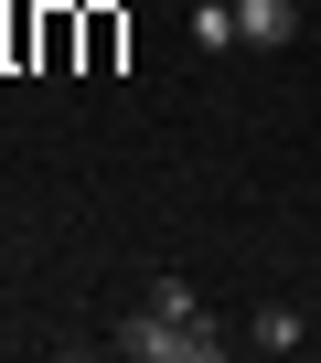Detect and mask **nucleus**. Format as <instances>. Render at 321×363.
Here are the masks:
<instances>
[{"label":"nucleus","instance_id":"3","mask_svg":"<svg viewBox=\"0 0 321 363\" xmlns=\"http://www.w3.org/2000/svg\"><path fill=\"white\" fill-rule=\"evenodd\" d=\"M139 310H160V320H193V310H204V299H193V278H172V267H160V278H150V289H139Z\"/></svg>","mask_w":321,"mask_h":363},{"label":"nucleus","instance_id":"4","mask_svg":"<svg viewBox=\"0 0 321 363\" xmlns=\"http://www.w3.org/2000/svg\"><path fill=\"white\" fill-rule=\"evenodd\" d=\"M193 43L204 54H236V0H193Z\"/></svg>","mask_w":321,"mask_h":363},{"label":"nucleus","instance_id":"5","mask_svg":"<svg viewBox=\"0 0 321 363\" xmlns=\"http://www.w3.org/2000/svg\"><path fill=\"white\" fill-rule=\"evenodd\" d=\"M246 342H257V352H300V310H257Z\"/></svg>","mask_w":321,"mask_h":363},{"label":"nucleus","instance_id":"1","mask_svg":"<svg viewBox=\"0 0 321 363\" xmlns=\"http://www.w3.org/2000/svg\"><path fill=\"white\" fill-rule=\"evenodd\" d=\"M129 363H214L225 352V331H214V310H193V320H160V310H129L118 331H107Z\"/></svg>","mask_w":321,"mask_h":363},{"label":"nucleus","instance_id":"2","mask_svg":"<svg viewBox=\"0 0 321 363\" xmlns=\"http://www.w3.org/2000/svg\"><path fill=\"white\" fill-rule=\"evenodd\" d=\"M300 33V0H236V54H278Z\"/></svg>","mask_w":321,"mask_h":363}]
</instances>
